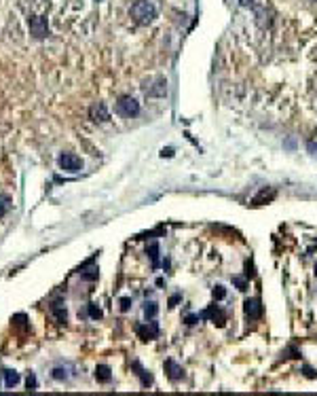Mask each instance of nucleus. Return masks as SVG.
<instances>
[{"instance_id":"1","label":"nucleus","mask_w":317,"mask_h":396,"mask_svg":"<svg viewBox=\"0 0 317 396\" xmlns=\"http://www.w3.org/2000/svg\"><path fill=\"white\" fill-rule=\"evenodd\" d=\"M131 17L137 24H150L156 17V9L152 3H148V0H135L131 5Z\"/></svg>"},{"instance_id":"2","label":"nucleus","mask_w":317,"mask_h":396,"mask_svg":"<svg viewBox=\"0 0 317 396\" xmlns=\"http://www.w3.org/2000/svg\"><path fill=\"white\" fill-rule=\"evenodd\" d=\"M57 165L64 172H70V174H76V172L83 169V159L74 153H62L57 157Z\"/></svg>"},{"instance_id":"3","label":"nucleus","mask_w":317,"mask_h":396,"mask_svg":"<svg viewBox=\"0 0 317 396\" xmlns=\"http://www.w3.org/2000/svg\"><path fill=\"white\" fill-rule=\"evenodd\" d=\"M28 26H30V34L34 39H47L49 36V24H47V17L43 15H34L28 20Z\"/></svg>"},{"instance_id":"4","label":"nucleus","mask_w":317,"mask_h":396,"mask_svg":"<svg viewBox=\"0 0 317 396\" xmlns=\"http://www.w3.org/2000/svg\"><path fill=\"white\" fill-rule=\"evenodd\" d=\"M116 110H118V115L131 119V117H135L140 112V102L135 98H131V96H125V98H121L116 102Z\"/></svg>"},{"instance_id":"5","label":"nucleus","mask_w":317,"mask_h":396,"mask_svg":"<svg viewBox=\"0 0 317 396\" xmlns=\"http://www.w3.org/2000/svg\"><path fill=\"white\" fill-rule=\"evenodd\" d=\"M135 333H137V337L142 339V341H152V339L158 337L161 329H158V324H156V322H144V324H137Z\"/></svg>"},{"instance_id":"6","label":"nucleus","mask_w":317,"mask_h":396,"mask_svg":"<svg viewBox=\"0 0 317 396\" xmlns=\"http://www.w3.org/2000/svg\"><path fill=\"white\" fill-rule=\"evenodd\" d=\"M243 309H245V316L252 318V320H258L262 316V301L258 297H252V299H245L243 303Z\"/></svg>"},{"instance_id":"7","label":"nucleus","mask_w":317,"mask_h":396,"mask_svg":"<svg viewBox=\"0 0 317 396\" xmlns=\"http://www.w3.org/2000/svg\"><path fill=\"white\" fill-rule=\"evenodd\" d=\"M89 117H91V121H95V123H104V121H108V119H110V112H108V108H106L104 102H97V104H93L89 108Z\"/></svg>"},{"instance_id":"8","label":"nucleus","mask_w":317,"mask_h":396,"mask_svg":"<svg viewBox=\"0 0 317 396\" xmlns=\"http://www.w3.org/2000/svg\"><path fill=\"white\" fill-rule=\"evenodd\" d=\"M165 373H167V377L171 382H180L182 377H184V369L175 363V360H165Z\"/></svg>"},{"instance_id":"9","label":"nucleus","mask_w":317,"mask_h":396,"mask_svg":"<svg viewBox=\"0 0 317 396\" xmlns=\"http://www.w3.org/2000/svg\"><path fill=\"white\" fill-rule=\"evenodd\" d=\"M203 318H209L211 322H214V324H218V326H224V314L220 312V307H216V305H209L207 309H205V312L201 314V320Z\"/></svg>"},{"instance_id":"10","label":"nucleus","mask_w":317,"mask_h":396,"mask_svg":"<svg viewBox=\"0 0 317 396\" xmlns=\"http://www.w3.org/2000/svg\"><path fill=\"white\" fill-rule=\"evenodd\" d=\"M95 380L100 384H110L112 382V371L108 365H97L95 367Z\"/></svg>"},{"instance_id":"11","label":"nucleus","mask_w":317,"mask_h":396,"mask_svg":"<svg viewBox=\"0 0 317 396\" xmlns=\"http://www.w3.org/2000/svg\"><path fill=\"white\" fill-rule=\"evenodd\" d=\"M51 314L55 316V320L57 322H66V318H68V312H66V305L57 299V301H53L51 303Z\"/></svg>"},{"instance_id":"12","label":"nucleus","mask_w":317,"mask_h":396,"mask_svg":"<svg viewBox=\"0 0 317 396\" xmlns=\"http://www.w3.org/2000/svg\"><path fill=\"white\" fill-rule=\"evenodd\" d=\"M3 375H5V386H7V388H15L17 384H19V380H22L19 373L13 371V369H5Z\"/></svg>"},{"instance_id":"13","label":"nucleus","mask_w":317,"mask_h":396,"mask_svg":"<svg viewBox=\"0 0 317 396\" xmlns=\"http://www.w3.org/2000/svg\"><path fill=\"white\" fill-rule=\"evenodd\" d=\"M131 367L137 371L140 380H142V386H152V375H150V371L142 369V367H140V363H131Z\"/></svg>"},{"instance_id":"14","label":"nucleus","mask_w":317,"mask_h":396,"mask_svg":"<svg viewBox=\"0 0 317 396\" xmlns=\"http://www.w3.org/2000/svg\"><path fill=\"white\" fill-rule=\"evenodd\" d=\"M70 371H72L70 367H55L51 373H53V380H68V377H70Z\"/></svg>"},{"instance_id":"15","label":"nucleus","mask_w":317,"mask_h":396,"mask_svg":"<svg viewBox=\"0 0 317 396\" xmlns=\"http://www.w3.org/2000/svg\"><path fill=\"white\" fill-rule=\"evenodd\" d=\"M11 210V197L7 193H0V218Z\"/></svg>"},{"instance_id":"16","label":"nucleus","mask_w":317,"mask_h":396,"mask_svg":"<svg viewBox=\"0 0 317 396\" xmlns=\"http://www.w3.org/2000/svg\"><path fill=\"white\" fill-rule=\"evenodd\" d=\"M156 314H158V305H156L154 301H146V303H144V316L152 320Z\"/></svg>"},{"instance_id":"17","label":"nucleus","mask_w":317,"mask_h":396,"mask_svg":"<svg viewBox=\"0 0 317 396\" xmlns=\"http://www.w3.org/2000/svg\"><path fill=\"white\" fill-rule=\"evenodd\" d=\"M146 252L150 254V259H152V265L156 267V263H158V244L154 242V244H150L148 248H146Z\"/></svg>"},{"instance_id":"18","label":"nucleus","mask_w":317,"mask_h":396,"mask_svg":"<svg viewBox=\"0 0 317 396\" xmlns=\"http://www.w3.org/2000/svg\"><path fill=\"white\" fill-rule=\"evenodd\" d=\"M273 197H275V191H271V193H267V188H264V191H262V193H260V195H258L256 199H254V203L258 205V203H262L264 199H267V201H271Z\"/></svg>"},{"instance_id":"19","label":"nucleus","mask_w":317,"mask_h":396,"mask_svg":"<svg viewBox=\"0 0 317 396\" xmlns=\"http://www.w3.org/2000/svg\"><path fill=\"white\" fill-rule=\"evenodd\" d=\"M89 316H91L93 320H100L104 314H102V309H100L95 303H89Z\"/></svg>"},{"instance_id":"20","label":"nucleus","mask_w":317,"mask_h":396,"mask_svg":"<svg viewBox=\"0 0 317 396\" xmlns=\"http://www.w3.org/2000/svg\"><path fill=\"white\" fill-rule=\"evenodd\" d=\"M211 295H214V299H216V301H222V299L226 297V290H224V286H214V290H211Z\"/></svg>"},{"instance_id":"21","label":"nucleus","mask_w":317,"mask_h":396,"mask_svg":"<svg viewBox=\"0 0 317 396\" xmlns=\"http://www.w3.org/2000/svg\"><path fill=\"white\" fill-rule=\"evenodd\" d=\"M233 284H235L239 290H248V280H243V278H233Z\"/></svg>"},{"instance_id":"22","label":"nucleus","mask_w":317,"mask_h":396,"mask_svg":"<svg viewBox=\"0 0 317 396\" xmlns=\"http://www.w3.org/2000/svg\"><path fill=\"white\" fill-rule=\"evenodd\" d=\"M307 150L313 155V157H317V140H311V142L307 144Z\"/></svg>"},{"instance_id":"23","label":"nucleus","mask_w":317,"mask_h":396,"mask_svg":"<svg viewBox=\"0 0 317 396\" xmlns=\"http://www.w3.org/2000/svg\"><path fill=\"white\" fill-rule=\"evenodd\" d=\"M129 305H131V299H121V309H123V312H127Z\"/></svg>"},{"instance_id":"24","label":"nucleus","mask_w":317,"mask_h":396,"mask_svg":"<svg viewBox=\"0 0 317 396\" xmlns=\"http://www.w3.org/2000/svg\"><path fill=\"white\" fill-rule=\"evenodd\" d=\"M36 388V380H34V375L30 373V377H28V390H34Z\"/></svg>"},{"instance_id":"25","label":"nucleus","mask_w":317,"mask_h":396,"mask_svg":"<svg viewBox=\"0 0 317 396\" xmlns=\"http://www.w3.org/2000/svg\"><path fill=\"white\" fill-rule=\"evenodd\" d=\"M241 7H256V0H239Z\"/></svg>"},{"instance_id":"26","label":"nucleus","mask_w":317,"mask_h":396,"mask_svg":"<svg viewBox=\"0 0 317 396\" xmlns=\"http://www.w3.org/2000/svg\"><path fill=\"white\" fill-rule=\"evenodd\" d=\"M178 301H180V295H175V297H171V299H169V305L173 307V305H175V303H178Z\"/></svg>"},{"instance_id":"27","label":"nucleus","mask_w":317,"mask_h":396,"mask_svg":"<svg viewBox=\"0 0 317 396\" xmlns=\"http://www.w3.org/2000/svg\"><path fill=\"white\" fill-rule=\"evenodd\" d=\"M161 155H163V157H165V155H167V157H171L173 150H171V148H163V153H161Z\"/></svg>"},{"instance_id":"28","label":"nucleus","mask_w":317,"mask_h":396,"mask_svg":"<svg viewBox=\"0 0 317 396\" xmlns=\"http://www.w3.org/2000/svg\"><path fill=\"white\" fill-rule=\"evenodd\" d=\"M97 3H100V0H97Z\"/></svg>"}]
</instances>
